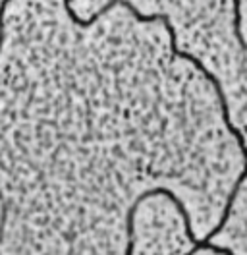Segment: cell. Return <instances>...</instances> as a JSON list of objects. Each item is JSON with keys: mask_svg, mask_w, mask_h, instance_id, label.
<instances>
[{"mask_svg": "<svg viewBox=\"0 0 247 255\" xmlns=\"http://www.w3.org/2000/svg\"><path fill=\"white\" fill-rule=\"evenodd\" d=\"M154 195H162V197H166V199H170L172 203H174V207H178V205H184V201L174 193L172 190H168V188H162V186H158V188H154Z\"/></svg>", "mask_w": 247, "mask_h": 255, "instance_id": "obj_1", "label": "cell"}]
</instances>
